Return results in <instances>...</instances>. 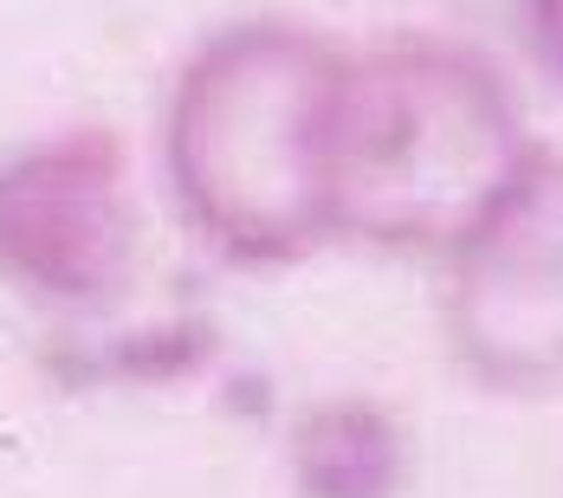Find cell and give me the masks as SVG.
Here are the masks:
<instances>
[{
    "label": "cell",
    "instance_id": "cell-1",
    "mask_svg": "<svg viewBox=\"0 0 563 498\" xmlns=\"http://www.w3.org/2000/svg\"><path fill=\"white\" fill-rule=\"evenodd\" d=\"M350 40L298 13H240L175 58L156 104V201L221 273H291L338 246L331 130Z\"/></svg>",
    "mask_w": 563,
    "mask_h": 498
},
{
    "label": "cell",
    "instance_id": "cell-2",
    "mask_svg": "<svg viewBox=\"0 0 563 498\" xmlns=\"http://www.w3.org/2000/svg\"><path fill=\"white\" fill-rule=\"evenodd\" d=\"M531 123L499 58L453 33H383L343 58L331 130L338 246L441 266L518 163Z\"/></svg>",
    "mask_w": 563,
    "mask_h": 498
},
{
    "label": "cell",
    "instance_id": "cell-3",
    "mask_svg": "<svg viewBox=\"0 0 563 498\" xmlns=\"http://www.w3.org/2000/svg\"><path fill=\"white\" fill-rule=\"evenodd\" d=\"M150 273V188L130 136L71 117L0 150V291L53 324L117 318Z\"/></svg>",
    "mask_w": 563,
    "mask_h": 498
},
{
    "label": "cell",
    "instance_id": "cell-4",
    "mask_svg": "<svg viewBox=\"0 0 563 498\" xmlns=\"http://www.w3.org/2000/svg\"><path fill=\"white\" fill-rule=\"evenodd\" d=\"M441 273V343L460 383L499 401L563 388V143H531L506 195Z\"/></svg>",
    "mask_w": 563,
    "mask_h": 498
},
{
    "label": "cell",
    "instance_id": "cell-5",
    "mask_svg": "<svg viewBox=\"0 0 563 498\" xmlns=\"http://www.w3.org/2000/svg\"><path fill=\"white\" fill-rule=\"evenodd\" d=\"M511 13H518V46L531 71L563 98V0H511Z\"/></svg>",
    "mask_w": 563,
    "mask_h": 498
}]
</instances>
